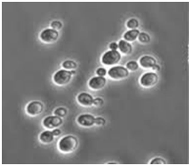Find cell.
I'll return each instance as SVG.
<instances>
[{
    "label": "cell",
    "mask_w": 189,
    "mask_h": 166,
    "mask_svg": "<svg viewBox=\"0 0 189 166\" xmlns=\"http://www.w3.org/2000/svg\"><path fill=\"white\" fill-rule=\"evenodd\" d=\"M78 148V139L72 135L63 137L58 142V148L63 153H72Z\"/></svg>",
    "instance_id": "obj_1"
},
{
    "label": "cell",
    "mask_w": 189,
    "mask_h": 166,
    "mask_svg": "<svg viewBox=\"0 0 189 166\" xmlns=\"http://www.w3.org/2000/svg\"><path fill=\"white\" fill-rule=\"evenodd\" d=\"M121 60V53L117 50H109L106 52L101 58V62L107 66H115Z\"/></svg>",
    "instance_id": "obj_2"
},
{
    "label": "cell",
    "mask_w": 189,
    "mask_h": 166,
    "mask_svg": "<svg viewBox=\"0 0 189 166\" xmlns=\"http://www.w3.org/2000/svg\"><path fill=\"white\" fill-rule=\"evenodd\" d=\"M129 73L126 67H124L122 66H112V68L109 69L108 76L110 77L113 80H122L128 77Z\"/></svg>",
    "instance_id": "obj_3"
},
{
    "label": "cell",
    "mask_w": 189,
    "mask_h": 166,
    "mask_svg": "<svg viewBox=\"0 0 189 166\" xmlns=\"http://www.w3.org/2000/svg\"><path fill=\"white\" fill-rule=\"evenodd\" d=\"M71 78H72V72L65 69L58 70L53 77L54 82L58 86L67 85L68 83H69Z\"/></svg>",
    "instance_id": "obj_4"
},
{
    "label": "cell",
    "mask_w": 189,
    "mask_h": 166,
    "mask_svg": "<svg viewBox=\"0 0 189 166\" xmlns=\"http://www.w3.org/2000/svg\"><path fill=\"white\" fill-rule=\"evenodd\" d=\"M58 38H59V33H58V31L53 29V28L44 29L39 35L40 40L46 43V44H52V43L56 42Z\"/></svg>",
    "instance_id": "obj_5"
},
{
    "label": "cell",
    "mask_w": 189,
    "mask_h": 166,
    "mask_svg": "<svg viewBox=\"0 0 189 166\" xmlns=\"http://www.w3.org/2000/svg\"><path fill=\"white\" fill-rule=\"evenodd\" d=\"M158 76L154 72H147L140 78V83L143 88H152L157 83Z\"/></svg>",
    "instance_id": "obj_6"
},
{
    "label": "cell",
    "mask_w": 189,
    "mask_h": 166,
    "mask_svg": "<svg viewBox=\"0 0 189 166\" xmlns=\"http://www.w3.org/2000/svg\"><path fill=\"white\" fill-rule=\"evenodd\" d=\"M62 124H63L62 118L55 116V115L54 116H48L42 120V125L50 130H54L59 128Z\"/></svg>",
    "instance_id": "obj_7"
},
{
    "label": "cell",
    "mask_w": 189,
    "mask_h": 166,
    "mask_svg": "<svg viewBox=\"0 0 189 166\" xmlns=\"http://www.w3.org/2000/svg\"><path fill=\"white\" fill-rule=\"evenodd\" d=\"M26 113L31 117H36L43 111V104L39 101H32L25 107Z\"/></svg>",
    "instance_id": "obj_8"
},
{
    "label": "cell",
    "mask_w": 189,
    "mask_h": 166,
    "mask_svg": "<svg viewBox=\"0 0 189 166\" xmlns=\"http://www.w3.org/2000/svg\"><path fill=\"white\" fill-rule=\"evenodd\" d=\"M107 83V80L104 77H92L89 82H88V86L89 88L94 90V91H98L101 90L102 88L105 87V85Z\"/></svg>",
    "instance_id": "obj_9"
},
{
    "label": "cell",
    "mask_w": 189,
    "mask_h": 166,
    "mask_svg": "<svg viewBox=\"0 0 189 166\" xmlns=\"http://www.w3.org/2000/svg\"><path fill=\"white\" fill-rule=\"evenodd\" d=\"M77 122L82 127H92L94 124H96V118L89 114H83L77 118Z\"/></svg>",
    "instance_id": "obj_10"
},
{
    "label": "cell",
    "mask_w": 189,
    "mask_h": 166,
    "mask_svg": "<svg viewBox=\"0 0 189 166\" xmlns=\"http://www.w3.org/2000/svg\"><path fill=\"white\" fill-rule=\"evenodd\" d=\"M94 98L87 92H82L77 96V101H78L79 105H81L82 106H85V107L92 106L94 105Z\"/></svg>",
    "instance_id": "obj_11"
},
{
    "label": "cell",
    "mask_w": 189,
    "mask_h": 166,
    "mask_svg": "<svg viewBox=\"0 0 189 166\" xmlns=\"http://www.w3.org/2000/svg\"><path fill=\"white\" fill-rule=\"evenodd\" d=\"M140 66L142 68L145 69H149V68H154L156 64V60L154 58V57L149 56V55H144L140 59Z\"/></svg>",
    "instance_id": "obj_12"
},
{
    "label": "cell",
    "mask_w": 189,
    "mask_h": 166,
    "mask_svg": "<svg viewBox=\"0 0 189 166\" xmlns=\"http://www.w3.org/2000/svg\"><path fill=\"white\" fill-rule=\"evenodd\" d=\"M54 134L53 132H51V131H44L43 133L40 134L39 135V141L42 143V144H44V145H49V144H51L54 139Z\"/></svg>",
    "instance_id": "obj_13"
},
{
    "label": "cell",
    "mask_w": 189,
    "mask_h": 166,
    "mask_svg": "<svg viewBox=\"0 0 189 166\" xmlns=\"http://www.w3.org/2000/svg\"><path fill=\"white\" fill-rule=\"evenodd\" d=\"M118 49L120 50V52L123 54H130L132 52V46L129 42L126 40H120L118 43Z\"/></svg>",
    "instance_id": "obj_14"
},
{
    "label": "cell",
    "mask_w": 189,
    "mask_h": 166,
    "mask_svg": "<svg viewBox=\"0 0 189 166\" xmlns=\"http://www.w3.org/2000/svg\"><path fill=\"white\" fill-rule=\"evenodd\" d=\"M140 31L138 29H134V30H129L127 32H126L125 34H124V40H126L127 42H133L135 41L138 38H139L140 35Z\"/></svg>",
    "instance_id": "obj_15"
},
{
    "label": "cell",
    "mask_w": 189,
    "mask_h": 166,
    "mask_svg": "<svg viewBox=\"0 0 189 166\" xmlns=\"http://www.w3.org/2000/svg\"><path fill=\"white\" fill-rule=\"evenodd\" d=\"M62 67L68 71H75L77 69V63L72 60H66L62 63Z\"/></svg>",
    "instance_id": "obj_16"
},
{
    "label": "cell",
    "mask_w": 189,
    "mask_h": 166,
    "mask_svg": "<svg viewBox=\"0 0 189 166\" xmlns=\"http://www.w3.org/2000/svg\"><path fill=\"white\" fill-rule=\"evenodd\" d=\"M138 39H139V41L142 43V44H147V43L150 42V35L146 33H141Z\"/></svg>",
    "instance_id": "obj_17"
},
{
    "label": "cell",
    "mask_w": 189,
    "mask_h": 166,
    "mask_svg": "<svg viewBox=\"0 0 189 166\" xmlns=\"http://www.w3.org/2000/svg\"><path fill=\"white\" fill-rule=\"evenodd\" d=\"M126 26L130 30L137 29L138 26H139V21H138V20H136V19H131L126 23Z\"/></svg>",
    "instance_id": "obj_18"
},
{
    "label": "cell",
    "mask_w": 189,
    "mask_h": 166,
    "mask_svg": "<svg viewBox=\"0 0 189 166\" xmlns=\"http://www.w3.org/2000/svg\"><path fill=\"white\" fill-rule=\"evenodd\" d=\"M126 68L128 71H136L139 68V63H138L136 61H130L126 63Z\"/></svg>",
    "instance_id": "obj_19"
},
{
    "label": "cell",
    "mask_w": 189,
    "mask_h": 166,
    "mask_svg": "<svg viewBox=\"0 0 189 166\" xmlns=\"http://www.w3.org/2000/svg\"><path fill=\"white\" fill-rule=\"evenodd\" d=\"M54 115L55 116H58V117H60V118H63V117H65L67 115V113H68V111H67V109L65 107H58V108H56V109L54 110Z\"/></svg>",
    "instance_id": "obj_20"
},
{
    "label": "cell",
    "mask_w": 189,
    "mask_h": 166,
    "mask_svg": "<svg viewBox=\"0 0 189 166\" xmlns=\"http://www.w3.org/2000/svg\"><path fill=\"white\" fill-rule=\"evenodd\" d=\"M51 26H52L53 29L54 30H60L61 28H62V23L59 21H54L52 24H51Z\"/></svg>",
    "instance_id": "obj_21"
},
{
    "label": "cell",
    "mask_w": 189,
    "mask_h": 166,
    "mask_svg": "<svg viewBox=\"0 0 189 166\" xmlns=\"http://www.w3.org/2000/svg\"><path fill=\"white\" fill-rule=\"evenodd\" d=\"M166 162L164 160H162L161 158H155L154 160L151 161L150 164H153V165H155V164H165Z\"/></svg>",
    "instance_id": "obj_22"
},
{
    "label": "cell",
    "mask_w": 189,
    "mask_h": 166,
    "mask_svg": "<svg viewBox=\"0 0 189 166\" xmlns=\"http://www.w3.org/2000/svg\"><path fill=\"white\" fill-rule=\"evenodd\" d=\"M96 73H97V75L98 77H104L107 74V70L105 68H103V67H99V68L97 69Z\"/></svg>",
    "instance_id": "obj_23"
},
{
    "label": "cell",
    "mask_w": 189,
    "mask_h": 166,
    "mask_svg": "<svg viewBox=\"0 0 189 166\" xmlns=\"http://www.w3.org/2000/svg\"><path fill=\"white\" fill-rule=\"evenodd\" d=\"M103 105V100L97 97V98H94V106H101Z\"/></svg>",
    "instance_id": "obj_24"
},
{
    "label": "cell",
    "mask_w": 189,
    "mask_h": 166,
    "mask_svg": "<svg viewBox=\"0 0 189 166\" xmlns=\"http://www.w3.org/2000/svg\"><path fill=\"white\" fill-rule=\"evenodd\" d=\"M106 120L103 118H96V124L97 126H103L105 124Z\"/></svg>",
    "instance_id": "obj_25"
},
{
    "label": "cell",
    "mask_w": 189,
    "mask_h": 166,
    "mask_svg": "<svg viewBox=\"0 0 189 166\" xmlns=\"http://www.w3.org/2000/svg\"><path fill=\"white\" fill-rule=\"evenodd\" d=\"M110 49L111 50H116L118 49V44L117 43H115V42H112L110 44Z\"/></svg>",
    "instance_id": "obj_26"
},
{
    "label": "cell",
    "mask_w": 189,
    "mask_h": 166,
    "mask_svg": "<svg viewBox=\"0 0 189 166\" xmlns=\"http://www.w3.org/2000/svg\"><path fill=\"white\" fill-rule=\"evenodd\" d=\"M53 133H54V136H58V135H60L61 134V131L59 129H54V130H53Z\"/></svg>",
    "instance_id": "obj_27"
}]
</instances>
